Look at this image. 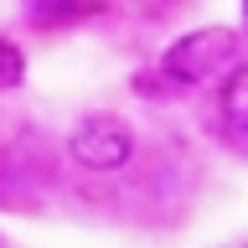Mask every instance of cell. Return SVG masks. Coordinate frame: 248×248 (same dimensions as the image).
<instances>
[{"instance_id":"obj_1","label":"cell","mask_w":248,"mask_h":248,"mask_svg":"<svg viewBox=\"0 0 248 248\" xmlns=\"http://www.w3.org/2000/svg\"><path fill=\"white\" fill-rule=\"evenodd\" d=\"M232 57H238V31L232 26H202L186 31L166 46L160 57V73L176 78V83H207L217 73H232Z\"/></svg>"},{"instance_id":"obj_2","label":"cell","mask_w":248,"mask_h":248,"mask_svg":"<svg viewBox=\"0 0 248 248\" xmlns=\"http://www.w3.org/2000/svg\"><path fill=\"white\" fill-rule=\"evenodd\" d=\"M67 155L93 176L124 170L135 160V124L119 119V114H83L67 135Z\"/></svg>"},{"instance_id":"obj_3","label":"cell","mask_w":248,"mask_h":248,"mask_svg":"<svg viewBox=\"0 0 248 248\" xmlns=\"http://www.w3.org/2000/svg\"><path fill=\"white\" fill-rule=\"evenodd\" d=\"M217 114H222V124L232 135L248 140V62H238L228 73V83L217 88Z\"/></svg>"},{"instance_id":"obj_4","label":"cell","mask_w":248,"mask_h":248,"mask_svg":"<svg viewBox=\"0 0 248 248\" xmlns=\"http://www.w3.org/2000/svg\"><path fill=\"white\" fill-rule=\"evenodd\" d=\"M21 78H26V57H21V46L0 36V93H5V88H21Z\"/></svg>"}]
</instances>
